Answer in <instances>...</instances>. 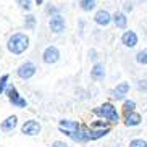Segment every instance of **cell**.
<instances>
[{"mask_svg":"<svg viewBox=\"0 0 147 147\" xmlns=\"http://www.w3.org/2000/svg\"><path fill=\"white\" fill-rule=\"evenodd\" d=\"M7 50L8 53L11 55H23V53L26 52L28 49L31 47V39L29 36L26 32H23V31H16L13 34L8 36V39H7Z\"/></svg>","mask_w":147,"mask_h":147,"instance_id":"6da1fadb","label":"cell"},{"mask_svg":"<svg viewBox=\"0 0 147 147\" xmlns=\"http://www.w3.org/2000/svg\"><path fill=\"white\" fill-rule=\"evenodd\" d=\"M92 113L97 115V117L105 118L108 123H118V121H120V115H118V112H117V107H115L112 102H104L100 107L94 108Z\"/></svg>","mask_w":147,"mask_h":147,"instance_id":"7a4b0ae2","label":"cell"},{"mask_svg":"<svg viewBox=\"0 0 147 147\" xmlns=\"http://www.w3.org/2000/svg\"><path fill=\"white\" fill-rule=\"evenodd\" d=\"M40 57H42V61L45 63V65H55V63L60 61L61 52H60V49L57 47L55 44H50V45H47V47L42 50Z\"/></svg>","mask_w":147,"mask_h":147,"instance_id":"3957f363","label":"cell"},{"mask_svg":"<svg viewBox=\"0 0 147 147\" xmlns=\"http://www.w3.org/2000/svg\"><path fill=\"white\" fill-rule=\"evenodd\" d=\"M65 29H66V18L63 13L49 16V31H50L52 34L58 36V34H61V32H65Z\"/></svg>","mask_w":147,"mask_h":147,"instance_id":"277c9868","label":"cell"},{"mask_svg":"<svg viewBox=\"0 0 147 147\" xmlns=\"http://www.w3.org/2000/svg\"><path fill=\"white\" fill-rule=\"evenodd\" d=\"M36 73H37V65L31 60L23 61L21 65L16 68V76L20 79H24V81H28V79H31L32 76H36Z\"/></svg>","mask_w":147,"mask_h":147,"instance_id":"5b68a950","label":"cell"},{"mask_svg":"<svg viewBox=\"0 0 147 147\" xmlns=\"http://www.w3.org/2000/svg\"><path fill=\"white\" fill-rule=\"evenodd\" d=\"M7 97H8L10 100V104L13 105V107H18V108H24L28 105V102L24 99H23L21 95H20V92H18L16 86H13V84H10L8 82V86H7V89H5L3 92Z\"/></svg>","mask_w":147,"mask_h":147,"instance_id":"8992f818","label":"cell"},{"mask_svg":"<svg viewBox=\"0 0 147 147\" xmlns=\"http://www.w3.org/2000/svg\"><path fill=\"white\" fill-rule=\"evenodd\" d=\"M92 21H94L95 26H99V28H108L112 24V13L107 8H97L94 11Z\"/></svg>","mask_w":147,"mask_h":147,"instance_id":"52a82bcc","label":"cell"},{"mask_svg":"<svg viewBox=\"0 0 147 147\" xmlns=\"http://www.w3.org/2000/svg\"><path fill=\"white\" fill-rule=\"evenodd\" d=\"M120 42L123 44V47H126V49H134V47H138V44H139V36H138V32L133 31V29H125L121 32Z\"/></svg>","mask_w":147,"mask_h":147,"instance_id":"ba28073f","label":"cell"},{"mask_svg":"<svg viewBox=\"0 0 147 147\" xmlns=\"http://www.w3.org/2000/svg\"><path fill=\"white\" fill-rule=\"evenodd\" d=\"M112 24L117 28V29H120V31L128 29V15L123 13L121 10L112 13Z\"/></svg>","mask_w":147,"mask_h":147,"instance_id":"9c48e42d","label":"cell"},{"mask_svg":"<svg viewBox=\"0 0 147 147\" xmlns=\"http://www.w3.org/2000/svg\"><path fill=\"white\" fill-rule=\"evenodd\" d=\"M81 128V125H79L78 121H73V120H61L60 125H58V129L61 131V133H65L66 136H73L76 131Z\"/></svg>","mask_w":147,"mask_h":147,"instance_id":"30bf717a","label":"cell"},{"mask_svg":"<svg viewBox=\"0 0 147 147\" xmlns=\"http://www.w3.org/2000/svg\"><path fill=\"white\" fill-rule=\"evenodd\" d=\"M129 89H131L129 82L123 81V82H120V84H117V87L112 91V97L117 99V100H125L128 92H129Z\"/></svg>","mask_w":147,"mask_h":147,"instance_id":"8fae6325","label":"cell"},{"mask_svg":"<svg viewBox=\"0 0 147 147\" xmlns=\"http://www.w3.org/2000/svg\"><path fill=\"white\" fill-rule=\"evenodd\" d=\"M21 133L26 134V136H36V134L40 133V125L39 121L36 120H28L24 125L21 126Z\"/></svg>","mask_w":147,"mask_h":147,"instance_id":"7c38bea8","label":"cell"},{"mask_svg":"<svg viewBox=\"0 0 147 147\" xmlns=\"http://www.w3.org/2000/svg\"><path fill=\"white\" fill-rule=\"evenodd\" d=\"M44 13L47 15V16H53V15H60L65 11V5L61 3H53V2H47V3H44Z\"/></svg>","mask_w":147,"mask_h":147,"instance_id":"4fadbf2b","label":"cell"},{"mask_svg":"<svg viewBox=\"0 0 147 147\" xmlns=\"http://www.w3.org/2000/svg\"><path fill=\"white\" fill-rule=\"evenodd\" d=\"M105 78V65L102 61H95L91 68V79L94 81H102Z\"/></svg>","mask_w":147,"mask_h":147,"instance_id":"5bb4252c","label":"cell"},{"mask_svg":"<svg viewBox=\"0 0 147 147\" xmlns=\"http://www.w3.org/2000/svg\"><path fill=\"white\" fill-rule=\"evenodd\" d=\"M99 7V0H78V8L82 13H91L95 11Z\"/></svg>","mask_w":147,"mask_h":147,"instance_id":"9a60e30c","label":"cell"},{"mask_svg":"<svg viewBox=\"0 0 147 147\" xmlns=\"http://www.w3.org/2000/svg\"><path fill=\"white\" fill-rule=\"evenodd\" d=\"M23 26L26 31H34L37 28V16H36L32 11L29 13H24V18H23Z\"/></svg>","mask_w":147,"mask_h":147,"instance_id":"2e32d148","label":"cell"},{"mask_svg":"<svg viewBox=\"0 0 147 147\" xmlns=\"http://www.w3.org/2000/svg\"><path fill=\"white\" fill-rule=\"evenodd\" d=\"M141 121H142V117H141L138 112L125 113V125L128 126V128H133V126L141 125Z\"/></svg>","mask_w":147,"mask_h":147,"instance_id":"e0dca14e","label":"cell"},{"mask_svg":"<svg viewBox=\"0 0 147 147\" xmlns=\"http://www.w3.org/2000/svg\"><path fill=\"white\" fill-rule=\"evenodd\" d=\"M16 125H18V117L16 115H11V117L5 118V120L2 121L0 128H2V131H13L15 128H16Z\"/></svg>","mask_w":147,"mask_h":147,"instance_id":"ac0fdd59","label":"cell"},{"mask_svg":"<svg viewBox=\"0 0 147 147\" xmlns=\"http://www.w3.org/2000/svg\"><path fill=\"white\" fill-rule=\"evenodd\" d=\"M110 133V128H102V129H89L87 131V136H89V141H95V139L102 138L105 134Z\"/></svg>","mask_w":147,"mask_h":147,"instance_id":"d6986e66","label":"cell"},{"mask_svg":"<svg viewBox=\"0 0 147 147\" xmlns=\"http://www.w3.org/2000/svg\"><path fill=\"white\" fill-rule=\"evenodd\" d=\"M16 5L23 13H29L34 7V0H16Z\"/></svg>","mask_w":147,"mask_h":147,"instance_id":"ffe728a7","label":"cell"},{"mask_svg":"<svg viewBox=\"0 0 147 147\" xmlns=\"http://www.w3.org/2000/svg\"><path fill=\"white\" fill-rule=\"evenodd\" d=\"M134 60H136V63H138V65L146 66L147 65V49L139 50V52L136 53V57H134Z\"/></svg>","mask_w":147,"mask_h":147,"instance_id":"44dd1931","label":"cell"},{"mask_svg":"<svg viewBox=\"0 0 147 147\" xmlns=\"http://www.w3.org/2000/svg\"><path fill=\"white\" fill-rule=\"evenodd\" d=\"M86 28H87V20L86 18H78V36L79 37H84Z\"/></svg>","mask_w":147,"mask_h":147,"instance_id":"7402d4cb","label":"cell"},{"mask_svg":"<svg viewBox=\"0 0 147 147\" xmlns=\"http://www.w3.org/2000/svg\"><path fill=\"white\" fill-rule=\"evenodd\" d=\"M134 108H136V102L134 100H128V99L123 100V112L125 113L134 112Z\"/></svg>","mask_w":147,"mask_h":147,"instance_id":"603a6c76","label":"cell"},{"mask_svg":"<svg viewBox=\"0 0 147 147\" xmlns=\"http://www.w3.org/2000/svg\"><path fill=\"white\" fill-rule=\"evenodd\" d=\"M121 11H123V13H126V15L133 13V11H134V3L131 2V0H125V2H123V5H121Z\"/></svg>","mask_w":147,"mask_h":147,"instance_id":"cb8c5ba5","label":"cell"},{"mask_svg":"<svg viewBox=\"0 0 147 147\" xmlns=\"http://www.w3.org/2000/svg\"><path fill=\"white\" fill-rule=\"evenodd\" d=\"M8 79H10V74H7V73L0 76V95L3 94L7 86H8Z\"/></svg>","mask_w":147,"mask_h":147,"instance_id":"d4e9b609","label":"cell"},{"mask_svg":"<svg viewBox=\"0 0 147 147\" xmlns=\"http://www.w3.org/2000/svg\"><path fill=\"white\" fill-rule=\"evenodd\" d=\"M102 128H110L108 121H94L91 125V129H102Z\"/></svg>","mask_w":147,"mask_h":147,"instance_id":"484cf974","label":"cell"},{"mask_svg":"<svg viewBox=\"0 0 147 147\" xmlns=\"http://www.w3.org/2000/svg\"><path fill=\"white\" fill-rule=\"evenodd\" d=\"M87 58L91 61H94V63L99 61V52H97L95 49H89V50H87Z\"/></svg>","mask_w":147,"mask_h":147,"instance_id":"4316f807","label":"cell"},{"mask_svg":"<svg viewBox=\"0 0 147 147\" xmlns=\"http://www.w3.org/2000/svg\"><path fill=\"white\" fill-rule=\"evenodd\" d=\"M136 87L139 92H147V79H139L136 82Z\"/></svg>","mask_w":147,"mask_h":147,"instance_id":"83f0119b","label":"cell"},{"mask_svg":"<svg viewBox=\"0 0 147 147\" xmlns=\"http://www.w3.org/2000/svg\"><path fill=\"white\" fill-rule=\"evenodd\" d=\"M129 147H147V142L144 139H133L129 142Z\"/></svg>","mask_w":147,"mask_h":147,"instance_id":"f1b7e54d","label":"cell"},{"mask_svg":"<svg viewBox=\"0 0 147 147\" xmlns=\"http://www.w3.org/2000/svg\"><path fill=\"white\" fill-rule=\"evenodd\" d=\"M52 147H68L65 142H61V141H55V142L52 144Z\"/></svg>","mask_w":147,"mask_h":147,"instance_id":"f546056e","label":"cell"},{"mask_svg":"<svg viewBox=\"0 0 147 147\" xmlns=\"http://www.w3.org/2000/svg\"><path fill=\"white\" fill-rule=\"evenodd\" d=\"M44 3H45L44 0H34V5H37V7H42Z\"/></svg>","mask_w":147,"mask_h":147,"instance_id":"4dcf8cb0","label":"cell"}]
</instances>
